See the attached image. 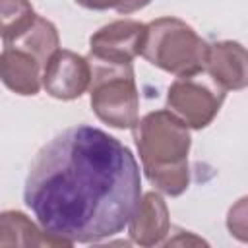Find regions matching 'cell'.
<instances>
[{"label":"cell","instance_id":"1","mask_svg":"<svg viewBox=\"0 0 248 248\" xmlns=\"http://www.w3.org/2000/svg\"><path fill=\"white\" fill-rule=\"evenodd\" d=\"M23 202L52 236L99 242L124 231L141 202L140 167L116 138L93 126L56 134L35 155Z\"/></svg>","mask_w":248,"mask_h":248},{"label":"cell","instance_id":"2","mask_svg":"<svg viewBox=\"0 0 248 248\" xmlns=\"http://www.w3.org/2000/svg\"><path fill=\"white\" fill-rule=\"evenodd\" d=\"M147 180L167 196H180L190 184V130L172 110L145 114L134 128Z\"/></svg>","mask_w":248,"mask_h":248},{"label":"cell","instance_id":"3","mask_svg":"<svg viewBox=\"0 0 248 248\" xmlns=\"http://www.w3.org/2000/svg\"><path fill=\"white\" fill-rule=\"evenodd\" d=\"M91 64L89 101L95 116L118 130H134L140 122V95L132 64L87 56Z\"/></svg>","mask_w":248,"mask_h":248},{"label":"cell","instance_id":"4","mask_svg":"<svg viewBox=\"0 0 248 248\" xmlns=\"http://www.w3.org/2000/svg\"><path fill=\"white\" fill-rule=\"evenodd\" d=\"M209 45L182 19L159 17L147 23V37L141 56L174 76L202 72L207 62Z\"/></svg>","mask_w":248,"mask_h":248},{"label":"cell","instance_id":"5","mask_svg":"<svg viewBox=\"0 0 248 248\" xmlns=\"http://www.w3.org/2000/svg\"><path fill=\"white\" fill-rule=\"evenodd\" d=\"M227 89L203 68L190 76H178L167 93L169 110H172L188 128L202 130L217 116Z\"/></svg>","mask_w":248,"mask_h":248},{"label":"cell","instance_id":"6","mask_svg":"<svg viewBox=\"0 0 248 248\" xmlns=\"http://www.w3.org/2000/svg\"><path fill=\"white\" fill-rule=\"evenodd\" d=\"M145 37L147 25L134 19H118L91 35L89 54L110 62L132 64V60L143 52Z\"/></svg>","mask_w":248,"mask_h":248},{"label":"cell","instance_id":"7","mask_svg":"<svg viewBox=\"0 0 248 248\" xmlns=\"http://www.w3.org/2000/svg\"><path fill=\"white\" fill-rule=\"evenodd\" d=\"M91 83V64L72 50L58 48L45 66L43 87L46 93L60 101L78 99L89 89Z\"/></svg>","mask_w":248,"mask_h":248},{"label":"cell","instance_id":"8","mask_svg":"<svg viewBox=\"0 0 248 248\" xmlns=\"http://www.w3.org/2000/svg\"><path fill=\"white\" fill-rule=\"evenodd\" d=\"M43 64L27 50L4 45L0 54V78L17 95H37L43 85Z\"/></svg>","mask_w":248,"mask_h":248},{"label":"cell","instance_id":"9","mask_svg":"<svg viewBox=\"0 0 248 248\" xmlns=\"http://www.w3.org/2000/svg\"><path fill=\"white\" fill-rule=\"evenodd\" d=\"M130 238L140 246L163 244L165 236L170 232L169 209L165 200L155 192H145L141 202L128 223Z\"/></svg>","mask_w":248,"mask_h":248},{"label":"cell","instance_id":"10","mask_svg":"<svg viewBox=\"0 0 248 248\" xmlns=\"http://www.w3.org/2000/svg\"><path fill=\"white\" fill-rule=\"evenodd\" d=\"M205 70L229 91L248 87V50L234 41L209 45Z\"/></svg>","mask_w":248,"mask_h":248},{"label":"cell","instance_id":"11","mask_svg":"<svg viewBox=\"0 0 248 248\" xmlns=\"http://www.w3.org/2000/svg\"><path fill=\"white\" fill-rule=\"evenodd\" d=\"M0 246H70L37 227L21 211H4L0 215Z\"/></svg>","mask_w":248,"mask_h":248},{"label":"cell","instance_id":"12","mask_svg":"<svg viewBox=\"0 0 248 248\" xmlns=\"http://www.w3.org/2000/svg\"><path fill=\"white\" fill-rule=\"evenodd\" d=\"M8 45L19 46V48L31 52V54L43 64V68H45L46 62L50 60V56L58 50L60 37H58L56 27H54L48 19L37 17V21H35L21 37H17L16 41H12V43H8Z\"/></svg>","mask_w":248,"mask_h":248},{"label":"cell","instance_id":"13","mask_svg":"<svg viewBox=\"0 0 248 248\" xmlns=\"http://www.w3.org/2000/svg\"><path fill=\"white\" fill-rule=\"evenodd\" d=\"M37 17L29 0H0V35L4 45L21 37Z\"/></svg>","mask_w":248,"mask_h":248},{"label":"cell","instance_id":"14","mask_svg":"<svg viewBox=\"0 0 248 248\" xmlns=\"http://www.w3.org/2000/svg\"><path fill=\"white\" fill-rule=\"evenodd\" d=\"M227 229L236 240L248 242V196L231 205L227 213Z\"/></svg>","mask_w":248,"mask_h":248},{"label":"cell","instance_id":"15","mask_svg":"<svg viewBox=\"0 0 248 248\" xmlns=\"http://www.w3.org/2000/svg\"><path fill=\"white\" fill-rule=\"evenodd\" d=\"M79 6L87 10H108V8H118L120 0H76Z\"/></svg>","mask_w":248,"mask_h":248},{"label":"cell","instance_id":"16","mask_svg":"<svg viewBox=\"0 0 248 248\" xmlns=\"http://www.w3.org/2000/svg\"><path fill=\"white\" fill-rule=\"evenodd\" d=\"M149 2H151V0H120L116 12L126 16V14H132V12H138V10L145 8Z\"/></svg>","mask_w":248,"mask_h":248}]
</instances>
